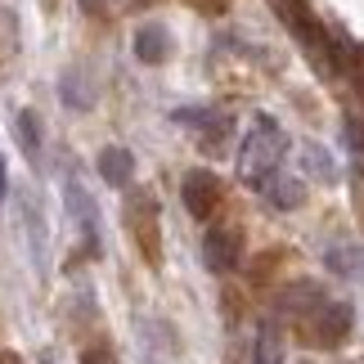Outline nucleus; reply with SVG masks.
Listing matches in <instances>:
<instances>
[{"label": "nucleus", "mask_w": 364, "mask_h": 364, "mask_svg": "<svg viewBox=\"0 0 364 364\" xmlns=\"http://www.w3.org/2000/svg\"><path fill=\"white\" fill-rule=\"evenodd\" d=\"M279 171H288V131L270 113H257L239 144V180L261 193Z\"/></svg>", "instance_id": "1"}, {"label": "nucleus", "mask_w": 364, "mask_h": 364, "mask_svg": "<svg viewBox=\"0 0 364 364\" xmlns=\"http://www.w3.org/2000/svg\"><path fill=\"white\" fill-rule=\"evenodd\" d=\"M301 301H288V315L297 319V333L306 342H315V346H338L346 342V333H351L355 324V311L346 301H333L324 297L315 284H297L292 288Z\"/></svg>", "instance_id": "2"}, {"label": "nucleus", "mask_w": 364, "mask_h": 364, "mask_svg": "<svg viewBox=\"0 0 364 364\" xmlns=\"http://www.w3.org/2000/svg\"><path fill=\"white\" fill-rule=\"evenodd\" d=\"M63 207H68V216H73V225H77V234H81V243H86V252H95V257H100V247H104L100 203H95V193L81 185L77 176L63 180Z\"/></svg>", "instance_id": "3"}, {"label": "nucleus", "mask_w": 364, "mask_h": 364, "mask_svg": "<svg viewBox=\"0 0 364 364\" xmlns=\"http://www.w3.org/2000/svg\"><path fill=\"white\" fill-rule=\"evenodd\" d=\"M180 198H185V212L193 220H207L220 207V180L212 171H189L180 180Z\"/></svg>", "instance_id": "4"}, {"label": "nucleus", "mask_w": 364, "mask_h": 364, "mask_svg": "<svg viewBox=\"0 0 364 364\" xmlns=\"http://www.w3.org/2000/svg\"><path fill=\"white\" fill-rule=\"evenodd\" d=\"M239 252H243L239 230L212 225V230L203 234V261H207V270H212V274H230L234 265H239Z\"/></svg>", "instance_id": "5"}, {"label": "nucleus", "mask_w": 364, "mask_h": 364, "mask_svg": "<svg viewBox=\"0 0 364 364\" xmlns=\"http://www.w3.org/2000/svg\"><path fill=\"white\" fill-rule=\"evenodd\" d=\"M176 122L193 131L203 139V144H220V139L230 135V117L220 113V108H176Z\"/></svg>", "instance_id": "6"}, {"label": "nucleus", "mask_w": 364, "mask_h": 364, "mask_svg": "<svg viewBox=\"0 0 364 364\" xmlns=\"http://www.w3.org/2000/svg\"><path fill=\"white\" fill-rule=\"evenodd\" d=\"M18 216H23L27 247H32V261H36V270L46 274V243H50V234H46V216H41V203L32 198V193H23V198H18Z\"/></svg>", "instance_id": "7"}, {"label": "nucleus", "mask_w": 364, "mask_h": 364, "mask_svg": "<svg viewBox=\"0 0 364 364\" xmlns=\"http://www.w3.org/2000/svg\"><path fill=\"white\" fill-rule=\"evenodd\" d=\"M135 54H139V63H162L171 54V32L162 23H144L135 32Z\"/></svg>", "instance_id": "8"}, {"label": "nucleus", "mask_w": 364, "mask_h": 364, "mask_svg": "<svg viewBox=\"0 0 364 364\" xmlns=\"http://www.w3.org/2000/svg\"><path fill=\"white\" fill-rule=\"evenodd\" d=\"M100 176L108 180L113 189H126L131 185V176H135V158H131V149H104L100 153Z\"/></svg>", "instance_id": "9"}, {"label": "nucleus", "mask_w": 364, "mask_h": 364, "mask_svg": "<svg viewBox=\"0 0 364 364\" xmlns=\"http://www.w3.org/2000/svg\"><path fill=\"white\" fill-rule=\"evenodd\" d=\"M261 198L270 203V207H279V212H292V207L301 203V180H292L288 171H279L270 185L261 189Z\"/></svg>", "instance_id": "10"}, {"label": "nucleus", "mask_w": 364, "mask_h": 364, "mask_svg": "<svg viewBox=\"0 0 364 364\" xmlns=\"http://www.w3.org/2000/svg\"><path fill=\"white\" fill-rule=\"evenodd\" d=\"M59 100H63L68 108H77V113H86V108L95 104V90L86 86V77H81L77 68H68V73L59 77Z\"/></svg>", "instance_id": "11"}, {"label": "nucleus", "mask_w": 364, "mask_h": 364, "mask_svg": "<svg viewBox=\"0 0 364 364\" xmlns=\"http://www.w3.org/2000/svg\"><path fill=\"white\" fill-rule=\"evenodd\" d=\"M14 139H18V149L27 153V162H41V122L32 108H23L18 117H14Z\"/></svg>", "instance_id": "12"}, {"label": "nucleus", "mask_w": 364, "mask_h": 364, "mask_svg": "<svg viewBox=\"0 0 364 364\" xmlns=\"http://www.w3.org/2000/svg\"><path fill=\"white\" fill-rule=\"evenodd\" d=\"M301 166H306V176L319 180V185H333V180H338V162L328 158L324 144H306L301 149Z\"/></svg>", "instance_id": "13"}, {"label": "nucleus", "mask_w": 364, "mask_h": 364, "mask_svg": "<svg viewBox=\"0 0 364 364\" xmlns=\"http://www.w3.org/2000/svg\"><path fill=\"white\" fill-rule=\"evenodd\" d=\"M252 364H284V351H279V338L270 328L257 333V351H252Z\"/></svg>", "instance_id": "14"}, {"label": "nucleus", "mask_w": 364, "mask_h": 364, "mask_svg": "<svg viewBox=\"0 0 364 364\" xmlns=\"http://www.w3.org/2000/svg\"><path fill=\"white\" fill-rule=\"evenodd\" d=\"M328 265H333V274H355L360 270V257H355V247H328Z\"/></svg>", "instance_id": "15"}, {"label": "nucleus", "mask_w": 364, "mask_h": 364, "mask_svg": "<svg viewBox=\"0 0 364 364\" xmlns=\"http://www.w3.org/2000/svg\"><path fill=\"white\" fill-rule=\"evenodd\" d=\"M81 364H117V355H113V346H86V351H81Z\"/></svg>", "instance_id": "16"}, {"label": "nucleus", "mask_w": 364, "mask_h": 364, "mask_svg": "<svg viewBox=\"0 0 364 364\" xmlns=\"http://www.w3.org/2000/svg\"><path fill=\"white\" fill-rule=\"evenodd\" d=\"M9 198V171H5V158H0V203Z\"/></svg>", "instance_id": "17"}, {"label": "nucleus", "mask_w": 364, "mask_h": 364, "mask_svg": "<svg viewBox=\"0 0 364 364\" xmlns=\"http://www.w3.org/2000/svg\"><path fill=\"white\" fill-rule=\"evenodd\" d=\"M77 5L86 9V14H104V0H77Z\"/></svg>", "instance_id": "18"}, {"label": "nucleus", "mask_w": 364, "mask_h": 364, "mask_svg": "<svg viewBox=\"0 0 364 364\" xmlns=\"http://www.w3.org/2000/svg\"><path fill=\"white\" fill-rule=\"evenodd\" d=\"M46 364H50V360H46Z\"/></svg>", "instance_id": "19"}]
</instances>
